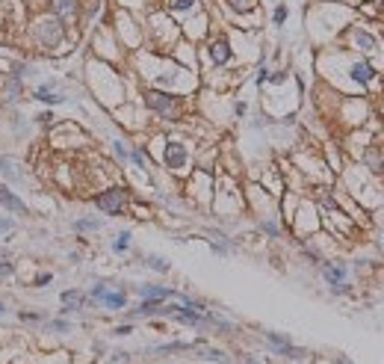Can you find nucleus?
<instances>
[{"label": "nucleus", "instance_id": "14", "mask_svg": "<svg viewBox=\"0 0 384 364\" xmlns=\"http://www.w3.org/2000/svg\"><path fill=\"white\" fill-rule=\"evenodd\" d=\"M83 302H86V296H83L80 290H65V293H62L65 311H80V308H83Z\"/></svg>", "mask_w": 384, "mask_h": 364}, {"label": "nucleus", "instance_id": "35", "mask_svg": "<svg viewBox=\"0 0 384 364\" xmlns=\"http://www.w3.org/2000/svg\"><path fill=\"white\" fill-rule=\"evenodd\" d=\"M378 172H382V175H384V163H382V169H378Z\"/></svg>", "mask_w": 384, "mask_h": 364}, {"label": "nucleus", "instance_id": "5", "mask_svg": "<svg viewBox=\"0 0 384 364\" xmlns=\"http://www.w3.org/2000/svg\"><path fill=\"white\" fill-rule=\"evenodd\" d=\"M266 343H269V346H272V352H278V355H287V358H304V349L292 346L284 334L269 331V334H266Z\"/></svg>", "mask_w": 384, "mask_h": 364}, {"label": "nucleus", "instance_id": "9", "mask_svg": "<svg viewBox=\"0 0 384 364\" xmlns=\"http://www.w3.org/2000/svg\"><path fill=\"white\" fill-rule=\"evenodd\" d=\"M139 296L142 299H151V302H162V299H172L178 296L172 287H157V284H142L139 287Z\"/></svg>", "mask_w": 384, "mask_h": 364}, {"label": "nucleus", "instance_id": "3", "mask_svg": "<svg viewBox=\"0 0 384 364\" xmlns=\"http://www.w3.org/2000/svg\"><path fill=\"white\" fill-rule=\"evenodd\" d=\"M162 160H166V166H168L172 172H184V169L190 166V151H186L184 142H168Z\"/></svg>", "mask_w": 384, "mask_h": 364}, {"label": "nucleus", "instance_id": "7", "mask_svg": "<svg viewBox=\"0 0 384 364\" xmlns=\"http://www.w3.org/2000/svg\"><path fill=\"white\" fill-rule=\"evenodd\" d=\"M349 77H352L354 83H360V86H370V83L376 80V68L370 66L366 60H358V63H352V68H349Z\"/></svg>", "mask_w": 384, "mask_h": 364}, {"label": "nucleus", "instance_id": "16", "mask_svg": "<svg viewBox=\"0 0 384 364\" xmlns=\"http://www.w3.org/2000/svg\"><path fill=\"white\" fill-rule=\"evenodd\" d=\"M77 12V0H54V15L62 18V15H74Z\"/></svg>", "mask_w": 384, "mask_h": 364}, {"label": "nucleus", "instance_id": "2", "mask_svg": "<svg viewBox=\"0 0 384 364\" xmlns=\"http://www.w3.org/2000/svg\"><path fill=\"white\" fill-rule=\"evenodd\" d=\"M95 204L104 210V213H110V216H118L122 210H124V204H128V193L122 190V187H110L106 193H100L95 196Z\"/></svg>", "mask_w": 384, "mask_h": 364}, {"label": "nucleus", "instance_id": "17", "mask_svg": "<svg viewBox=\"0 0 384 364\" xmlns=\"http://www.w3.org/2000/svg\"><path fill=\"white\" fill-rule=\"evenodd\" d=\"M228 6H230L236 15H246V12L254 9V0H228Z\"/></svg>", "mask_w": 384, "mask_h": 364}, {"label": "nucleus", "instance_id": "8", "mask_svg": "<svg viewBox=\"0 0 384 364\" xmlns=\"http://www.w3.org/2000/svg\"><path fill=\"white\" fill-rule=\"evenodd\" d=\"M0 204H3V207H6L9 213H18V216H27V204H24V201L18 199L15 193H9V190H6L3 184H0Z\"/></svg>", "mask_w": 384, "mask_h": 364}, {"label": "nucleus", "instance_id": "29", "mask_svg": "<svg viewBox=\"0 0 384 364\" xmlns=\"http://www.w3.org/2000/svg\"><path fill=\"white\" fill-rule=\"evenodd\" d=\"M50 329H54V331H68V323H65V320H54V323H50Z\"/></svg>", "mask_w": 384, "mask_h": 364}, {"label": "nucleus", "instance_id": "19", "mask_svg": "<svg viewBox=\"0 0 384 364\" xmlns=\"http://www.w3.org/2000/svg\"><path fill=\"white\" fill-rule=\"evenodd\" d=\"M366 163H370V169H372V172H378V169H382V160H378V148H376V145H370V148H366Z\"/></svg>", "mask_w": 384, "mask_h": 364}, {"label": "nucleus", "instance_id": "22", "mask_svg": "<svg viewBox=\"0 0 384 364\" xmlns=\"http://www.w3.org/2000/svg\"><path fill=\"white\" fill-rule=\"evenodd\" d=\"M74 228L77 231H95V228H100V222L98 219H80V222H74Z\"/></svg>", "mask_w": 384, "mask_h": 364}, {"label": "nucleus", "instance_id": "28", "mask_svg": "<svg viewBox=\"0 0 384 364\" xmlns=\"http://www.w3.org/2000/svg\"><path fill=\"white\" fill-rule=\"evenodd\" d=\"M116 154H118V157H122V160H128V148H124V142H116Z\"/></svg>", "mask_w": 384, "mask_h": 364}, {"label": "nucleus", "instance_id": "34", "mask_svg": "<svg viewBox=\"0 0 384 364\" xmlns=\"http://www.w3.org/2000/svg\"><path fill=\"white\" fill-rule=\"evenodd\" d=\"M378 9H382V15H384V0H382V3H378Z\"/></svg>", "mask_w": 384, "mask_h": 364}, {"label": "nucleus", "instance_id": "6", "mask_svg": "<svg viewBox=\"0 0 384 364\" xmlns=\"http://www.w3.org/2000/svg\"><path fill=\"white\" fill-rule=\"evenodd\" d=\"M352 42H354V48L364 51V54H378V51H382L378 36L370 33V30H364V27H354L352 30Z\"/></svg>", "mask_w": 384, "mask_h": 364}, {"label": "nucleus", "instance_id": "36", "mask_svg": "<svg viewBox=\"0 0 384 364\" xmlns=\"http://www.w3.org/2000/svg\"><path fill=\"white\" fill-rule=\"evenodd\" d=\"M0 314H3V302H0Z\"/></svg>", "mask_w": 384, "mask_h": 364}, {"label": "nucleus", "instance_id": "32", "mask_svg": "<svg viewBox=\"0 0 384 364\" xmlns=\"http://www.w3.org/2000/svg\"><path fill=\"white\" fill-rule=\"evenodd\" d=\"M9 272H12V264H3V266H0V278H6Z\"/></svg>", "mask_w": 384, "mask_h": 364}, {"label": "nucleus", "instance_id": "23", "mask_svg": "<svg viewBox=\"0 0 384 364\" xmlns=\"http://www.w3.org/2000/svg\"><path fill=\"white\" fill-rule=\"evenodd\" d=\"M128 246H130V234H128V231L118 234V240L112 243V249H116V252H128Z\"/></svg>", "mask_w": 384, "mask_h": 364}, {"label": "nucleus", "instance_id": "12", "mask_svg": "<svg viewBox=\"0 0 384 364\" xmlns=\"http://www.w3.org/2000/svg\"><path fill=\"white\" fill-rule=\"evenodd\" d=\"M195 352L204 355L207 361H216V364H228V355L222 349H213V346H204V343H195Z\"/></svg>", "mask_w": 384, "mask_h": 364}, {"label": "nucleus", "instance_id": "18", "mask_svg": "<svg viewBox=\"0 0 384 364\" xmlns=\"http://www.w3.org/2000/svg\"><path fill=\"white\" fill-rule=\"evenodd\" d=\"M36 98L38 101H44V104H60V101H65L62 95H54L48 86H42V89H36Z\"/></svg>", "mask_w": 384, "mask_h": 364}, {"label": "nucleus", "instance_id": "15", "mask_svg": "<svg viewBox=\"0 0 384 364\" xmlns=\"http://www.w3.org/2000/svg\"><path fill=\"white\" fill-rule=\"evenodd\" d=\"M100 305H106V308H112V311H122V308L128 305V296H124V293H110V290H106V293L100 296Z\"/></svg>", "mask_w": 384, "mask_h": 364}, {"label": "nucleus", "instance_id": "20", "mask_svg": "<svg viewBox=\"0 0 384 364\" xmlns=\"http://www.w3.org/2000/svg\"><path fill=\"white\" fill-rule=\"evenodd\" d=\"M0 172H3L6 178H12V181H18V172H15V163H12L9 157H0Z\"/></svg>", "mask_w": 384, "mask_h": 364}, {"label": "nucleus", "instance_id": "21", "mask_svg": "<svg viewBox=\"0 0 384 364\" xmlns=\"http://www.w3.org/2000/svg\"><path fill=\"white\" fill-rule=\"evenodd\" d=\"M148 266H151V269H157V272H168V261H166V258H157V255H151V258H148Z\"/></svg>", "mask_w": 384, "mask_h": 364}, {"label": "nucleus", "instance_id": "27", "mask_svg": "<svg viewBox=\"0 0 384 364\" xmlns=\"http://www.w3.org/2000/svg\"><path fill=\"white\" fill-rule=\"evenodd\" d=\"M38 125H42V128H50V125H54V116H50V113H42V116H38Z\"/></svg>", "mask_w": 384, "mask_h": 364}, {"label": "nucleus", "instance_id": "13", "mask_svg": "<svg viewBox=\"0 0 384 364\" xmlns=\"http://www.w3.org/2000/svg\"><path fill=\"white\" fill-rule=\"evenodd\" d=\"M133 314H136V317H162V302H151V299H145Z\"/></svg>", "mask_w": 384, "mask_h": 364}, {"label": "nucleus", "instance_id": "25", "mask_svg": "<svg viewBox=\"0 0 384 364\" xmlns=\"http://www.w3.org/2000/svg\"><path fill=\"white\" fill-rule=\"evenodd\" d=\"M260 228H263L266 234H272V237H278V234H281V228H278L275 222H269V219H266V222H260Z\"/></svg>", "mask_w": 384, "mask_h": 364}, {"label": "nucleus", "instance_id": "24", "mask_svg": "<svg viewBox=\"0 0 384 364\" xmlns=\"http://www.w3.org/2000/svg\"><path fill=\"white\" fill-rule=\"evenodd\" d=\"M192 6H195V0H172V9H174V12H186Z\"/></svg>", "mask_w": 384, "mask_h": 364}, {"label": "nucleus", "instance_id": "31", "mask_svg": "<svg viewBox=\"0 0 384 364\" xmlns=\"http://www.w3.org/2000/svg\"><path fill=\"white\" fill-rule=\"evenodd\" d=\"M9 228H12V219L3 216V219H0V231H9Z\"/></svg>", "mask_w": 384, "mask_h": 364}, {"label": "nucleus", "instance_id": "1", "mask_svg": "<svg viewBox=\"0 0 384 364\" xmlns=\"http://www.w3.org/2000/svg\"><path fill=\"white\" fill-rule=\"evenodd\" d=\"M148 107L157 113V116H162V119H178L180 116V101L174 98V95H168V92H148Z\"/></svg>", "mask_w": 384, "mask_h": 364}, {"label": "nucleus", "instance_id": "30", "mask_svg": "<svg viewBox=\"0 0 384 364\" xmlns=\"http://www.w3.org/2000/svg\"><path fill=\"white\" fill-rule=\"evenodd\" d=\"M50 281V272H42L38 278H36V287H42V284H48Z\"/></svg>", "mask_w": 384, "mask_h": 364}, {"label": "nucleus", "instance_id": "26", "mask_svg": "<svg viewBox=\"0 0 384 364\" xmlns=\"http://www.w3.org/2000/svg\"><path fill=\"white\" fill-rule=\"evenodd\" d=\"M284 21H287V6H278V9H275V24L281 27Z\"/></svg>", "mask_w": 384, "mask_h": 364}, {"label": "nucleus", "instance_id": "11", "mask_svg": "<svg viewBox=\"0 0 384 364\" xmlns=\"http://www.w3.org/2000/svg\"><path fill=\"white\" fill-rule=\"evenodd\" d=\"M322 275L328 284H340L346 278V264H322Z\"/></svg>", "mask_w": 384, "mask_h": 364}, {"label": "nucleus", "instance_id": "10", "mask_svg": "<svg viewBox=\"0 0 384 364\" xmlns=\"http://www.w3.org/2000/svg\"><path fill=\"white\" fill-rule=\"evenodd\" d=\"M230 57H234V54H230V45H228L224 39H219V42H213V45H210V60H213L216 66H228V63H230Z\"/></svg>", "mask_w": 384, "mask_h": 364}, {"label": "nucleus", "instance_id": "4", "mask_svg": "<svg viewBox=\"0 0 384 364\" xmlns=\"http://www.w3.org/2000/svg\"><path fill=\"white\" fill-rule=\"evenodd\" d=\"M36 36H38L42 45L54 48V45H60V39H62V24H60L56 18H48V21H42V24L36 27Z\"/></svg>", "mask_w": 384, "mask_h": 364}, {"label": "nucleus", "instance_id": "33", "mask_svg": "<svg viewBox=\"0 0 384 364\" xmlns=\"http://www.w3.org/2000/svg\"><path fill=\"white\" fill-rule=\"evenodd\" d=\"M334 364H354V361H349V358H343V355H340V358H334Z\"/></svg>", "mask_w": 384, "mask_h": 364}]
</instances>
